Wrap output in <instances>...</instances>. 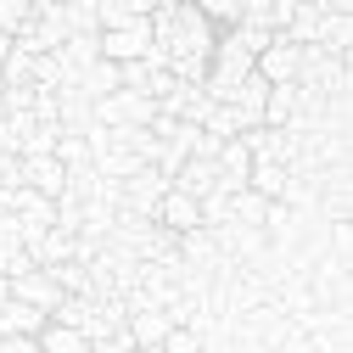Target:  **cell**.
<instances>
[{
	"mask_svg": "<svg viewBox=\"0 0 353 353\" xmlns=\"http://www.w3.org/2000/svg\"><path fill=\"white\" fill-rule=\"evenodd\" d=\"M152 51L180 84H202L213 57V28L202 23L196 6H152Z\"/></svg>",
	"mask_w": 353,
	"mask_h": 353,
	"instance_id": "6da1fadb",
	"label": "cell"
},
{
	"mask_svg": "<svg viewBox=\"0 0 353 353\" xmlns=\"http://www.w3.org/2000/svg\"><path fill=\"white\" fill-rule=\"evenodd\" d=\"M146 51H152V17L135 23V28H112V34H101V62H112V68L141 62Z\"/></svg>",
	"mask_w": 353,
	"mask_h": 353,
	"instance_id": "7a4b0ae2",
	"label": "cell"
},
{
	"mask_svg": "<svg viewBox=\"0 0 353 353\" xmlns=\"http://www.w3.org/2000/svg\"><path fill=\"white\" fill-rule=\"evenodd\" d=\"M123 308H129V320H123L129 347H163V336L174 331L163 308H146V303H123Z\"/></svg>",
	"mask_w": 353,
	"mask_h": 353,
	"instance_id": "3957f363",
	"label": "cell"
},
{
	"mask_svg": "<svg viewBox=\"0 0 353 353\" xmlns=\"http://www.w3.org/2000/svg\"><path fill=\"white\" fill-rule=\"evenodd\" d=\"M252 73L263 79V84H297V46L292 39H270V46L258 51V62H252Z\"/></svg>",
	"mask_w": 353,
	"mask_h": 353,
	"instance_id": "277c9868",
	"label": "cell"
},
{
	"mask_svg": "<svg viewBox=\"0 0 353 353\" xmlns=\"http://www.w3.org/2000/svg\"><path fill=\"white\" fill-rule=\"evenodd\" d=\"M51 57H57L62 79L73 84L84 68H96V62H101V34H68V39H62V51H51Z\"/></svg>",
	"mask_w": 353,
	"mask_h": 353,
	"instance_id": "5b68a950",
	"label": "cell"
},
{
	"mask_svg": "<svg viewBox=\"0 0 353 353\" xmlns=\"http://www.w3.org/2000/svg\"><path fill=\"white\" fill-rule=\"evenodd\" d=\"M12 297H17V303H28V308H39V314L51 320V314H57V303H62V286H57L46 270H28V275H17V281H12Z\"/></svg>",
	"mask_w": 353,
	"mask_h": 353,
	"instance_id": "8992f818",
	"label": "cell"
},
{
	"mask_svg": "<svg viewBox=\"0 0 353 353\" xmlns=\"http://www.w3.org/2000/svg\"><path fill=\"white\" fill-rule=\"evenodd\" d=\"M152 219L168 230V236H191V230H202V213H196V202L191 196H180V191H163V202L152 208Z\"/></svg>",
	"mask_w": 353,
	"mask_h": 353,
	"instance_id": "52a82bcc",
	"label": "cell"
},
{
	"mask_svg": "<svg viewBox=\"0 0 353 353\" xmlns=\"http://www.w3.org/2000/svg\"><path fill=\"white\" fill-rule=\"evenodd\" d=\"M23 191H39L46 202H57L68 191V168L57 157H23Z\"/></svg>",
	"mask_w": 353,
	"mask_h": 353,
	"instance_id": "ba28073f",
	"label": "cell"
},
{
	"mask_svg": "<svg viewBox=\"0 0 353 353\" xmlns=\"http://www.w3.org/2000/svg\"><path fill=\"white\" fill-rule=\"evenodd\" d=\"M146 17H152V6H146V0H101V6H96V34L135 28V23H146Z\"/></svg>",
	"mask_w": 353,
	"mask_h": 353,
	"instance_id": "9c48e42d",
	"label": "cell"
},
{
	"mask_svg": "<svg viewBox=\"0 0 353 353\" xmlns=\"http://www.w3.org/2000/svg\"><path fill=\"white\" fill-rule=\"evenodd\" d=\"M51 320L39 314V308H28V303H17V297H6L0 303V336H39Z\"/></svg>",
	"mask_w": 353,
	"mask_h": 353,
	"instance_id": "30bf717a",
	"label": "cell"
},
{
	"mask_svg": "<svg viewBox=\"0 0 353 353\" xmlns=\"http://www.w3.org/2000/svg\"><path fill=\"white\" fill-rule=\"evenodd\" d=\"M73 90H79L84 101H90V107H96V101H107V96H118V68H112V62L84 68V73L73 79Z\"/></svg>",
	"mask_w": 353,
	"mask_h": 353,
	"instance_id": "8fae6325",
	"label": "cell"
},
{
	"mask_svg": "<svg viewBox=\"0 0 353 353\" xmlns=\"http://www.w3.org/2000/svg\"><path fill=\"white\" fill-rule=\"evenodd\" d=\"M297 118V84H270V101H263V129H286Z\"/></svg>",
	"mask_w": 353,
	"mask_h": 353,
	"instance_id": "7c38bea8",
	"label": "cell"
},
{
	"mask_svg": "<svg viewBox=\"0 0 353 353\" xmlns=\"http://www.w3.org/2000/svg\"><path fill=\"white\" fill-rule=\"evenodd\" d=\"M34 342H39V353H84V347H90V342H84L79 331H68V325H46Z\"/></svg>",
	"mask_w": 353,
	"mask_h": 353,
	"instance_id": "4fadbf2b",
	"label": "cell"
},
{
	"mask_svg": "<svg viewBox=\"0 0 353 353\" xmlns=\"http://www.w3.org/2000/svg\"><path fill=\"white\" fill-rule=\"evenodd\" d=\"M57 141H62V129H57V123H34L28 135H23V152H17V157H51Z\"/></svg>",
	"mask_w": 353,
	"mask_h": 353,
	"instance_id": "5bb4252c",
	"label": "cell"
},
{
	"mask_svg": "<svg viewBox=\"0 0 353 353\" xmlns=\"http://www.w3.org/2000/svg\"><path fill=\"white\" fill-rule=\"evenodd\" d=\"M196 12H202V23L219 17V23H230V28H236V23H241V0H208V6H196Z\"/></svg>",
	"mask_w": 353,
	"mask_h": 353,
	"instance_id": "9a60e30c",
	"label": "cell"
},
{
	"mask_svg": "<svg viewBox=\"0 0 353 353\" xmlns=\"http://www.w3.org/2000/svg\"><path fill=\"white\" fill-rule=\"evenodd\" d=\"M202 353H236L230 325H208V331H202Z\"/></svg>",
	"mask_w": 353,
	"mask_h": 353,
	"instance_id": "2e32d148",
	"label": "cell"
},
{
	"mask_svg": "<svg viewBox=\"0 0 353 353\" xmlns=\"http://www.w3.org/2000/svg\"><path fill=\"white\" fill-rule=\"evenodd\" d=\"M84 353H135V347H129V336L118 331V336H101V342H90Z\"/></svg>",
	"mask_w": 353,
	"mask_h": 353,
	"instance_id": "e0dca14e",
	"label": "cell"
},
{
	"mask_svg": "<svg viewBox=\"0 0 353 353\" xmlns=\"http://www.w3.org/2000/svg\"><path fill=\"white\" fill-rule=\"evenodd\" d=\"M0 353H39L34 336H0Z\"/></svg>",
	"mask_w": 353,
	"mask_h": 353,
	"instance_id": "ac0fdd59",
	"label": "cell"
},
{
	"mask_svg": "<svg viewBox=\"0 0 353 353\" xmlns=\"http://www.w3.org/2000/svg\"><path fill=\"white\" fill-rule=\"evenodd\" d=\"M6 297H12V281H0V303H6Z\"/></svg>",
	"mask_w": 353,
	"mask_h": 353,
	"instance_id": "d6986e66",
	"label": "cell"
},
{
	"mask_svg": "<svg viewBox=\"0 0 353 353\" xmlns=\"http://www.w3.org/2000/svg\"><path fill=\"white\" fill-rule=\"evenodd\" d=\"M0 213H6V191H0Z\"/></svg>",
	"mask_w": 353,
	"mask_h": 353,
	"instance_id": "ffe728a7",
	"label": "cell"
},
{
	"mask_svg": "<svg viewBox=\"0 0 353 353\" xmlns=\"http://www.w3.org/2000/svg\"><path fill=\"white\" fill-rule=\"evenodd\" d=\"M135 353H157V347H135Z\"/></svg>",
	"mask_w": 353,
	"mask_h": 353,
	"instance_id": "44dd1931",
	"label": "cell"
}]
</instances>
